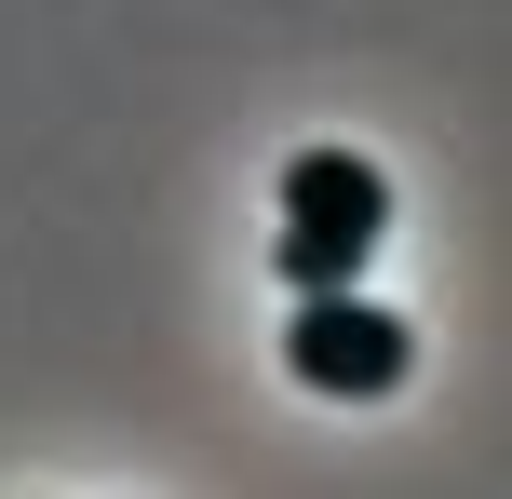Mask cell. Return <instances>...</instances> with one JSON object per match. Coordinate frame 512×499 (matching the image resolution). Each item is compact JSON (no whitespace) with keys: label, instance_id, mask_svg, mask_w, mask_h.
Returning <instances> with one entry per match:
<instances>
[{"label":"cell","instance_id":"obj_1","mask_svg":"<svg viewBox=\"0 0 512 499\" xmlns=\"http://www.w3.org/2000/svg\"><path fill=\"white\" fill-rule=\"evenodd\" d=\"M378 230H391V189H378V162L364 149H297L283 162V243H270V270L283 284H351L364 257H378Z\"/></svg>","mask_w":512,"mask_h":499},{"label":"cell","instance_id":"obj_2","mask_svg":"<svg viewBox=\"0 0 512 499\" xmlns=\"http://www.w3.org/2000/svg\"><path fill=\"white\" fill-rule=\"evenodd\" d=\"M283 365H297L310 392H351V405H378V392H405L418 338H405V311H378V297H351V284H310L297 311H283Z\"/></svg>","mask_w":512,"mask_h":499}]
</instances>
